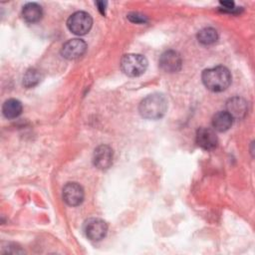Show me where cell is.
Segmentation results:
<instances>
[{
  "label": "cell",
  "mask_w": 255,
  "mask_h": 255,
  "mask_svg": "<svg viewBox=\"0 0 255 255\" xmlns=\"http://www.w3.org/2000/svg\"><path fill=\"white\" fill-rule=\"evenodd\" d=\"M87 50V44L81 39H71L67 41L61 50V54L68 60H75L82 57Z\"/></svg>",
  "instance_id": "7"
},
{
  "label": "cell",
  "mask_w": 255,
  "mask_h": 255,
  "mask_svg": "<svg viewBox=\"0 0 255 255\" xmlns=\"http://www.w3.org/2000/svg\"><path fill=\"white\" fill-rule=\"evenodd\" d=\"M114 158V152L111 146L107 144L99 145L93 154V162L96 167L99 169H108L112 163Z\"/></svg>",
  "instance_id": "9"
},
{
  "label": "cell",
  "mask_w": 255,
  "mask_h": 255,
  "mask_svg": "<svg viewBox=\"0 0 255 255\" xmlns=\"http://www.w3.org/2000/svg\"><path fill=\"white\" fill-rule=\"evenodd\" d=\"M226 109L233 119H241L247 114V103L242 98L234 97L227 101Z\"/></svg>",
  "instance_id": "11"
},
{
  "label": "cell",
  "mask_w": 255,
  "mask_h": 255,
  "mask_svg": "<svg viewBox=\"0 0 255 255\" xmlns=\"http://www.w3.org/2000/svg\"><path fill=\"white\" fill-rule=\"evenodd\" d=\"M97 5L99 7V10L101 11L102 14H105V6H106V3L105 2H97Z\"/></svg>",
  "instance_id": "19"
},
{
  "label": "cell",
  "mask_w": 255,
  "mask_h": 255,
  "mask_svg": "<svg viewBox=\"0 0 255 255\" xmlns=\"http://www.w3.org/2000/svg\"><path fill=\"white\" fill-rule=\"evenodd\" d=\"M128 18L131 21V22H135V23H142L145 22V17L142 15H139L138 13H132L129 14L128 16Z\"/></svg>",
  "instance_id": "17"
},
{
  "label": "cell",
  "mask_w": 255,
  "mask_h": 255,
  "mask_svg": "<svg viewBox=\"0 0 255 255\" xmlns=\"http://www.w3.org/2000/svg\"><path fill=\"white\" fill-rule=\"evenodd\" d=\"M233 118L227 112H218L212 118V126L218 131H225L231 128Z\"/></svg>",
  "instance_id": "13"
},
{
  "label": "cell",
  "mask_w": 255,
  "mask_h": 255,
  "mask_svg": "<svg viewBox=\"0 0 255 255\" xmlns=\"http://www.w3.org/2000/svg\"><path fill=\"white\" fill-rule=\"evenodd\" d=\"M41 73L37 69H29L23 77V85L26 88H33L41 81Z\"/></svg>",
  "instance_id": "16"
},
{
  "label": "cell",
  "mask_w": 255,
  "mask_h": 255,
  "mask_svg": "<svg viewBox=\"0 0 255 255\" xmlns=\"http://www.w3.org/2000/svg\"><path fill=\"white\" fill-rule=\"evenodd\" d=\"M201 78L204 86L212 92H222L231 83V74L224 66H216L204 70Z\"/></svg>",
  "instance_id": "1"
},
{
  "label": "cell",
  "mask_w": 255,
  "mask_h": 255,
  "mask_svg": "<svg viewBox=\"0 0 255 255\" xmlns=\"http://www.w3.org/2000/svg\"><path fill=\"white\" fill-rule=\"evenodd\" d=\"M220 4L224 7V8H222L223 11L231 12L236 9V8H234V2H232V1H220Z\"/></svg>",
  "instance_id": "18"
},
{
  "label": "cell",
  "mask_w": 255,
  "mask_h": 255,
  "mask_svg": "<svg viewBox=\"0 0 255 255\" xmlns=\"http://www.w3.org/2000/svg\"><path fill=\"white\" fill-rule=\"evenodd\" d=\"M84 232L90 240L100 241L106 236L108 225L103 219L90 218L84 223Z\"/></svg>",
  "instance_id": "5"
},
{
  "label": "cell",
  "mask_w": 255,
  "mask_h": 255,
  "mask_svg": "<svg viewBox=\"0 0 255 255\" xmlns=\"http://www.w3.org/2000/svg\"><path fill=\"white\" fill-rule=\"evenodd\" d=\"M139 114L148 120H157L163 117L167 110V101L161 94H152L145 97L139 104Z\"/></svg>",
  "instance_id": "2"
},
{
  "label": "cell",
  "mask_w": 255,
  "mask_h": 255,
  "mask_svg": "<svg viewBox=\"0 0 255 255\" xmlns=\"http://www.w3.org/2000/svg\"><path fill=\"white\" fill-rule=\"evenodd\" d=\"M84 189L77 182H68L63 188V199L70 206H78L84 200Z\"/></svg>",
  "instance_id": "6"
},
{
  "label": "cell",
  "mask_w": 255,
  "mask_h": 255,
  "mask_svg": "<svg viewBox=\"0 0 255 255\" xmlns=\"http://www.w3.org/2000/svg\"><path fill=\"white\" fill-rule=\"evenodd\" d=\"M121 68L128 76L138 77L145 72L147 60L139 54H128L122 58Z\"/></svg>",
  "instance_id": "3"
},
{
  "label": "cell",
  "mask_w": 255,
  "mask_h": 255,
  "mask_svg": "<svg viewBox=\"0 0 255 255\" xmlns=\"http://www.w3.org/2000/svg\"><path fill=\"white\" fill-rule=\"evenodd\" d=\"M196 143L203 149H213L217 144V136L215 131L208 128H200L196 131Z\"/></svg>",
  "instance_id": "10"
},
{
  "label": "cell",
  "mask_w": 255,
  "mask_h": 255,
  "mask_svg": "<svg viewBox=\"0 0 255 255\" xmlns=\"http://www.w3.org/2000/svg\"><path fill=\"white\" fill-rule=\"evenodd\" d=\"M22 16L28 23H36L43 16L42 7L37 3H28L23 7Z\"/></svg>",
  "instance_id": "12"
},
{
  "label": "cell",
  "mask_w": 255,
  "mask_h": 255,
  "mask_svg": "<svg viewBox=\"0 0 255 255\" xmlns=\"http://www.w3.org/2000/svg\"><path fill=\"white\" fill-rule=\"evenodd\" d=\"M197 40L203 45H211L218 40V33L214 28L206 27L198 32Z\"/></svg>",
  "instance_id": "15"
},
{
  "label": "cell",
  "mask_w": 255,
  "mask_h": 255,
  "mask_svg": "<svg viewBox=\"0 0 255 255\" xmlns=\"http://www.w3.org/2000/svg\"><path fill=\"white\" fill-rule=\"evenodd\" d=\"M93 25V20L90 14L84 11H78L72 14L68 21L67 26L69 30L76 35H85L87 34Z\"/></svg>",
  "instance_id": "4"
},
{
  "label": "cell",
  "mask_w": 255,
  "mask_h": 255,
  "mask_svg": "<svg viewBox=\"0 0 255 255\" xmlns=\"http://www.w3.org/2000/svg\"><path fill=\"white\" fill-rule=\"evenodd\" d=\"M158 63H159V67L164 72L175 73L180 70L182 60L179 53L173 50H168L161 54Z\"/></svg>",
  "instance_id": "8"
},
{
  "label": "cell",
  "mask_w": 255,
  "mask_h": 255,
  "mask_svg": "<svg viewBox=\"0 0 255 255\" xmlns=\"http://www.w3.org/2000/svg\"><path fill=\"white\" fill-rule=\"evenodd\" d=\"M2 113L7 119H15L22 113V104L16 99H9L3 104Z\"/></svg>",
  "instance_id": "14"
}]
</instances>
